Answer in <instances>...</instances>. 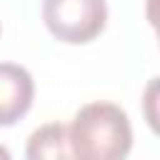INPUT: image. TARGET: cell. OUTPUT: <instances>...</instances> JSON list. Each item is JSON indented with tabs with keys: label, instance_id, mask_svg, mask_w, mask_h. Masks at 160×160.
Listing matches in <instances>:
<instances>
[{
	"label": "cell",
	"instance_id": "3957f363",
	"mask_svg": "<svg viewBox=\"0 0 160 160\" xmlns=\"http://www.w3.org/2000/svg\"><path fill=\"white\" fill-rule=\"evenodd\" d=\"M32 75L18 62H0V128L18 122L32 105Z\"/></svg>",
	"mask_w": 160,
	"mask_h": 160
},
{
	"label": "cell",
	"instance_id": "8992f818",
	"mask_svg": "<svg viewBox=\"0 0 160 160\" xmlns=\"http://www.w3.org/2000/svg\"><path fill=\"white\" fill-rule=\"evenodd\" d=\"M0 30H2V28H0Z\"/></svg>",
	"mask_w": 160,
	"mask_h": 160
},
{
	"label": "cell",
	"instance_id": "6da1fadb",
	"mask_svg": "<svg viewBox=\"0 0 160 160\" xmlns=\"http://www.w3.org/2000/svg\"><path fill=\"white\" fill-rule=\"evenodd\" d=\"M72 158L80 160H122L132 148L128 112L115 102H88L68 125Z\"/></svg>",
	"mask_w": 160,
	"mask_h": 160
},
{
	"label": "cell",
	"instance_id": "277c9868",
	"mask_svg": "<svg viewBox=\"0 0 160 160\" xmlns=\"http://www.w3.org/2000/svg\"><path fill=\"white\" fill-rule=\"evenodd\" d=\"M28 158L30 160H68L72 158L70 132L62 122H48L38 128L28 138Z\"/></svg>",
	"mask_w": 160,
	"mask_h": 160
},
{
	"label": "cell",
	"instance_id": "7a4b0ae2",
	"mask_svg": "<svg viewBox=\"0 0 160 160\" xmlns=\"http://www.w3.org/2000/svg\"><path fill=\"white\" fill-rule=\"evenodd\" d=\"M42 20L58 40L82 45L105 30L108 5L105 0H42Z\"/></svg>",
	"mask_w": 160,
	"mask_h": 160
},
{
	"label": "cell",
	"instance_id": "5b68a950",
	"mask_svg": "<svg viewBox=\"0 0 160 160\" xmlns=\"http://www.w3.org/2000/svg\"><path fill=\"white\" fill-rule=\"evenodd\" d=\"M0 158H5V160H8V158H10V152H8L5 148H0Z\"/></svg>",
	"mask_w": 160,
	"mask_h": 160
}]
</instances>
